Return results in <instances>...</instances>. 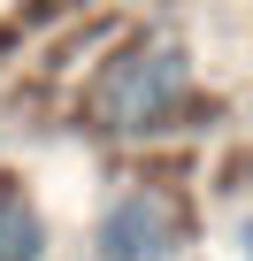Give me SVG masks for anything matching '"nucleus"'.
<instances>
[{
  "label": "nucleus",
  "mask_w": 253,
  "mask_h": 261,
  "mask_svg": "<svg viewBox=\"0 0 253 261\" xmlns=\"http://www.w3.org/2000/svg\"><path fill=\"white\" fill-rule=\"evenodd\" d=\"M184 108H192V54L177 39H146L115 54L92 85V130H107V139H154Z\"/></svg>",
  "instance_id": "f257e3e1"
},
{
  "label": "nucleus",
  "mask_w": 253,
  "mask_h": 261,
  "mask_svg": "<svg viewBox=\"0 0 253 261\" xmlns=\"http://www.w3.org/2000/svg\"><path fill=\"white\" fill-rule=\"evenodd\" d=\"M184 238H192V223L169 185H123L115 200H100L85 246H92V261H177Z\"/></svg>",
  "instance_id": "f03ea898"
},
{
  "label": "nucleus",
  "mask_w": 253,
  "mask_h": 261,
  "mask_svg": "<svg viewBox=\"0 0 253 261\" xmlns=\"http://www.w3.org/2000/svg\"><path fill=\"white\" fill-rule=\"evenodd\" d=\"M46 215L39 200L16 185V177H0V261H46Z\"/></svg>",
  "instance_id": "7ed1b4c3"
},
{
  "label": "nucleus",
  "mask_w": 253,
  "mask_h": 261,
  "mask_svg": "<svg viewBox=\"0 0 253 261\" xmlns=\"http://www.w3.org/2000/svg\"><path fill=\"white\" fill-rule=\"evenodd\" d=\"M238 261H253V215L238 223Z\"/></svg>",
  "instance_id": "20e7f679"
}]
</instances>
